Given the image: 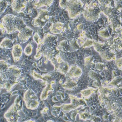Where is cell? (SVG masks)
Listing matches in <instances>:
<instances>
[{"mask_svg": "<svg viewBox=\"0 0 122 122\" xmlns=\"http://www.w3.org/2000/svg\"><path fill=\"white\" fill-rule=\"evenodd\" d=\"M1 31L3 34H11L20 32L26 26L24 20L21 17L11 14L6 15L1 21Z\"/></svg>", "mask_w": 122, "mask_h": 122, "instance_id": "cell-1", "label": "cell"}, {"mask_svg": "<svg viewBox=\"0 0 122 122\" xmlns=\"http://www.w3.org/2000/svg\"><path fill=\"white\" fill-rule=\"evenodd\" d=\"M118 87L109 86H102L98 88V96L100 104L106 109L116 102Z\"/></svg>", "mask_w": 122, "mask_h": 122, "instance_id": "cell-2", "label": "cell"}, {"mask_svg": "<svg viewBox=\"0 0 122 122\" xmlns=\"http://www.w3.org/2000/svg\"><path fill=\"white\" fill-rule=\"evenodd\" d=\"M82 13L86 21L94 22L99 19L102 13L101 6L97 1H91L86 3L83 7Z\"/></svg>", "mask_w": 122, "mask_h": 122, "instance_id": "cell-3", "label": "cell"}, {"mask_svg": "<svg viewBox=\"0 0 122 122\" xmlns=\"http://www.w3.org/2000/svg\"><path fill=\"white\" fill-rule=\"evenodd\" d=\"M69 97L71 103L61 105V112L64 114H67L75 110L80 111L87 106V103L83 98H78L72 94L69 95Z\"/></svg>", "mask_w": 122, "mask_h": 122, "instance_id": "cell-4", "label": "cell"}, {"mask_svg": "<svg viewBox=\"0 0 122 122\" xmlns=\"http://www.w3.org/2000/svg\"><path fill=\"white\" fill-rule=\"evenodd\" d=\"M84 7V3L82 1L79 0H67L65 9L68 12L69 17L71 19H74L80 16L82 13Z\"/></svg>", "mask_w": 122, "mask_h": 122, "instance_id": "cell-5", "label": "cell"}, {"mask_svg": "<svg viewBox=\"0 0 122 122\" xmlns=\"http://www.w3.org/2000/svg\"><path fill=\"white\" fill-rule=\"evenodd\" d=\"M23 101L27 108L30 110L36 109L40 105L38 97L31 89H27L24 93Z\"/></svg>", "mask_w": 122, "mask_h": 122, "instance_id": "cell-6", "label": "cell"}, {"mask_svg": "<svg viewBox=\"0 0 122 122\" xmlns=\"http://www.w3.org/2000/svg\"><path fill=\"white\" fill-rule=\"evenodd\" d=\"M57 36L52 33H47L44 35L43 38L42 40L41 43L37 46L36 50L37 52H41L42 51L47 48H54V46H57Z\"/></svg>", "mask_w": 122, "mask_h": 122, "instance_id": "cell-7", "label": "cell"}, {"mask_svg": "<svg viewBox=\"0 0 122 122\" xmlns=\"http://www.w3.org/2000/svg\"><path fill=\"white\" fill-rule=\"evenodd\" d=\"M50 18L48 10L40 8L38 10L37 16L32 20V24L35 27L42 28L45 26L48 21H50Z\"/></svg>", "mask_w": 122, "mask_h": 122, "instance_id": "cell-8", "label": "cell"}, {"mask_svg": "<svg viewBox=\"0 0 122 122\" xmlns=\"http://www.w3.org/2000/svg\"><path fill=\"white\" fill-rule=\"evenodd\" d=\"M22 70L16 66H10L5 73H1V79H9L13 81H18L21 77Z\"/></svg>", "mask_w": 122, "mask_h": 122, "instance_id": "cell-9", "label": "cell"}, {"mask_svg": "<svg viewBox=\"0 0 122 122\" xmlns=\"http://www.w3.org/2000/svg\"><path fill=\"white\" fill-rule=\"evenodd\" d=\"M51 64L53 66L55 70L60 73L66 75L70 67L67 62L64 61L60 56H56L51 61Z\"/></svg>", "mask_w": 122, "mask_h": 122, "instance_id": "cell-10", "label": "cell"}, {"mask_svg": "<svg viewBox=\"0 0 122 122\" xmlns=\"http://www.w3.org/2000/svg\"><path fill=\"white\" fill-rule=\"evenodd\" d=\"M21 111L15 103H13L7 111L5 113L4 118L9 122H18L20 118L19 112Z\"/></svg>", "mask_w": 122, "mask_h": 122, "instance_id": "cell-11", "label": "cell"}, {"mask_svg": "<svg viewBox=\"0 0 122 122\" xmlns=\"http://www.w3.org/2000/svg\"><path fill=\"white\" fill-rule=\"evenodd\" d=\"M33 33V30L30 27L26 26L18 33V37L20 43H25L32 37Z\"/></svg>", "mask_w": 122, "mask_h": 122, "instance_id": "cell-12", "label": "cell"}, {"mask_svg": "<svg viewBox=\"0 0 122 122\" xmlns=\"http://www.w3.org/2000/svg\"><path fill=\"white\" fill-rule=\"evenodd\" d=\"M83 73L82 68L76 64H72L70 66L66 76L72 79H78L80 78Z\"/></svg>", "mask_w": 122, "mask_h": 122, "instance_id": "cell-13", "label": "cell"}, {"mask_svg": "<svg viewBox=\"0 0 122 122\" xmlns=\"http://www.w3.org/2000/svg\"><path fill=\"white\" fill-rule=\"evenodd\" d=\"M28 1H19V0H13L11 2V7L13 11L18 13L23 12L26 10L27 3Z\"/></svg>", "mask_w": 122, "mask_h": 122, "instance_id": "cell-14", "label": "cell"}, {"mask_svg": "<svg viewBox=\"0 0 122 122\" xmlns=\"http://www.w3.org/2000/svg\"><path fill=\"white\" fill-rule=\"evenodd\" d=\"M109 45L110 47L115 51H119L122 50V32L115 34Z\"/></svg>", "mask_w": 122, "mask_h": 122, "instance_id": "cell-15", "label": "cell"}, {"mask_svg": "<svg viewBox=\"0 0 122 122\" xmlns=\"http://www.w3.org/2000/svg\"><path fill=\"white\" fill-rule=\"evenodd\" d=\"M99 55L101 58L106 61H115L117 59L116 51L111 48L110 46L102 53H99Z\"/></svg>", "mask_w": 122, "mask_h": 122, "instance_id": "cell-16", "label": "cell"}, {"mask_svg": "<svg viewBox=\"0 0 122 122\" xmlns=\"http://www.w3.org/2000/svg\"><path fill=\"white\" fill-rule=\"evenodd\" d=\"M66 27L65 24L61 22H57L52 23L50 28V31L53 35H59L66 31Z\"/></svg>", "mask_w": 122, "mask_h": 122, "instance_id": "cell-17", "label": "cell"}, {"mask_svg": "<svg viewBox=\"0 0 122 122\" xmlns=\"http://www.w3.org/2000/svg\"><path fill=\"white\" fill-rule=\"evenodd\" d=\"M30 74H31V76L33 77L34 79H36V80L42 81L46 84L48 83L51 82L52 81H53L52 76L50 75V74H43V75H41L38 72L33 70L30 72Z\"/></svg>", "mask_w": 122, "mask_h": 122, "instance_id": "cell-18", "label": "cell"}, {"mask_svg": "<svg viewBox=\"0 0 122 122\" xmlns=\"http://www.w3.org/2000/svg\"><path fill=\"white\" fill-rule=\"evenodd\" d=\"M12 50V55L13 61L15 62H17L21 60L23 54L22 47L20 44H15L13 45Z\"/></svg>", "mask_w": 122, "mask_h": 122, "instance_id": "cell-19", "label": "cell"}, {"mask_svg": "<svg viewBox=\"0 0 122 122\" xmlns=\"http://www.w3.org/2000/svg\"><path fill=\"white\" fill-rule=\"evenodd\" d=\"M57 50H55L54 48H47L42 51L41 52L42 53V56H43L45 60V63H46L47 61H51L52 59L57 56Z\"/></svg>", "mask_w": 122, "mask_h": 122, "instance_id": "cell-20", "label": "cell"}, {"mask_svg": "<svg viewBox=\"0 0 122 122\" xmlns=\"http://www.w3.org/2000/svg\"><path fill=\"white\" fill-rule=\"evenodd\" d=\"M55 81H52L51 82L46 84L45 88H44V89L42 90V92L41 93L40 96V99L41 101H45L48 98L49 94L51 92H53L54 91V89L52 85L55 83Z\"/></svg>", "mask_w": 122, "mask_h": 122, "instance_id": "cell-21", "label": "cell"}, {"mask_svg": "<svg viewBox=\"0 0 122 122\" xmlns=\"http://www.w3.org/2000/svg\"><path fill=\"white\" fill-rule=\"evenodd\" d=\"M78 84L77 81H76L74 79L68 78L66 79L64 83L62 84V87L66 90L73 91L77 87Z\"/></svg>", "mask_w": 122, "mask_h": 122, "instance_id": "cell-22", "label": "cell"}, {"mask_svg": "<svg viewBox=\"0 0 122 122\" xmlns=\"http://www.w3.org/2000/svg\"><path fill=\"white\" fill-rule=\"evenodd\" d=\"M93 46L96 52L101 53L104 50H106L107 48H108L110 46V45L109 42L106 43V42L97 41L96 40H94Z\"/></svg>", "mask_w": 122, "mask_h": 122, "instance_id": "cell-23", "label": "cell"}, {"mask_svg": "<svg viewBox=\"0 0 122 122\" xmlns=\"http://www.w3.org/2000/svg\"><path fill=\"white\" fill-rule=\"evenodd\" d=\"M18 83V81H13L9 79H1V88L6 89L8 92H10L13 86Z\"/></svg>", "mask_w": 122, "mask_h": 122, "instance_id": "cell-24", "label": "cell"}, {"mask_svg": "<svg viewBox=\"0 0 122 122\" xmlns=\"http://www.w3.org/2000/svg\"><path fill=\"white\" fill-rule=\"evenodd\" d=\"M110 29H111L109 26L101 28L98 30V34L100 37H101L102 39L104 40H109L112 37L111 33L110 31Z\"/></svg>", "mask_w": 122, "mask_h": 122, "instance_id": "cell-25", "label": "cell"}, {"mask_svg": "<svg viewBox=\"0 0 122 122\" xmlns=\"http://www.w3.org/2000/svg\"><path fill=\"white\" fill-rule=\"evenodd\" d=\"M56 50L58 51H62L63 52H70V47L69 43H68V41L63 40L61 41L56 46Z\"/></svg>", "mask_w": 122, "mask_h": 122, "instance_id": "cell-26", "label": "cell"}, {"mask_svg": "<svg viewBox=\"0 0 122 122\" xmlns=\"http://www.w3.org/2000/svg\"><path fill=\"white\" fill-rule=\"evenodd\" d=\"M53 1H48V0H38L35 2V3H33V6L36 9H40L43 6L48 7L53 4Z\"/></svg>", "mask_w": 122, "mask_h": 122, "instance_id": "cell-27", "label": "cell"}, {"mask_svg": "<svg viewBox=\"0 0 122 122\" xmlns=\"http://www.w3.org/2000/svg\"><path fill=\"white\" fill-rule=\"evenodd\" d=\"M97 91V88L93 87H88L81 91V94L82 95V98L84 99H88L91 97L92 95Z\"/></svg>", "mask_w": 122, "mask_h": 122, "instance_id": "cell-28", "label": "cell"}, {"mask_svg": "<svg viewBox=\"0 0 122 122\" xmlns=\"http://www.w3.org/2000/svg\"><path fill=\"white\" fill-rule=\"evenodd\" d=\"M82 109L79 111L78 113L79 119L83 121H87L91 120L92 116L91 112L87 111V110H84V111H82Z\"/></svg>", "mask_w": 122, "mask_h": 122, "instance_id": "cell-29", "label": "cell"}, {"mask_svg": "<svg viewBox=\"0 0 122 122\" xmlns=\"http://www.w3.org/2000/svg\"><path fill=\"white\" fill-rule=\"evenodd\" d=\"M13 46V41L8 38H5L1 42L0 47L3 49H10Z\"/></svg>", "mask_w": 122, "mask_h": 122, "instance_id": "cell-30", "label": "cell"}, {"mask_svg": "<svg viewBox=\"0 0 122 122\" xmlns=\"http://www.w3.org/2000/svg\"><path fill=\"white\" fill-rule=\"evenodd\" d=\"M69 47H70L71 52L76 51L79 50V48H80L77 39H72V40H69Z\"/></svg>", "mask_w": 122, "mask_h": 122, "instance_id": "cell-31", "label": "cell"}, {"mask_svg": "<svg viewBox=\"0 0 122 122\" xmlns=\"http://www.w3.org/2000/svg\"><path fill=\"white\" fill-rule=\"evenodd\" d=\"M122 83V78L121 77H119V76H117V77H114L112 80L111 82L107 83L108 86H112V87H118L117 86L119 85V84H121ZM119 88V87H118Z\"/></svg>", "mask_w": 122, "mask_h": 122, "instance_id": "cell-32", "label": "cell"}, {"mask_svg": "<svg viewBox=\"0 0 122 122\" xmlns=\"http://www.w3.org/2000/svg\"><path fill=\"white\" fill-rule=\"evenodd\" d=\"M33 46L31 43H28V45H27L24 50V51H23L25 55L27 56H30L32 54V52H33Z\"/></svg>", "mask_w": 122, "mask_h": 122, "instance_id": "cell-33", "label": "cell"}, {"mask_svg": "<svg viewBox=\"0 0 122 122\" xmlns=\"http://www.w3.org/2000/svg\"><path fill=\"white\" fill-rule=\"evenodd\" d=\"M61 112V106L55 105V106H53L51 108V113L54 116L58 117L59 115H60Z\"/></svg>", "mask_w": 122, "mask_h": 122, "instance_id": "cell-34", "label": "cell"}, {"mask_svg": "<svg viewBox=\"0 0 122 122\" xmlns=\"http://www.w3.org/2000/svg\"><path fill=\"white\" fill-rule=\"evenodd\" d=\"M0 63H1V66H0V67H1V73H5L7 70L10 66L8 65V63L4 60H1Z\"/></svg>", "mask_w": 122, "mask_h": 122, "instance_id": "cell-35", "label": "cell"}, {"mask_svg": "<svg viewBox=\"0 0 122 122\" xmlns=\"http://www.w3.org/2000/svg\"><path fill=\"white\" fill-rule=\"evenodd\" d=\"M93 41H94V40H92V39L89 38L88 37L85 40V41H84L83 45L82 46V47L83 48H90V47L93 46Z\"/></svg>", "mask_w": 122, "mask_h": 122, "instance_id": "cell-36", "label": "cell"}, {"mask_svg": "<svg viewBox=\"0 0 122 122\" xmlns=\"http://www.w3.org/2000/svg\"><path fill=\"white\" fill-rule=\"evenodd\" d=\"M84 65L86 66H92L94 64V57L92 56H89L86 57L84 59Z\"/></svg>", "mask_w": 122, "mask_h": 122, "instance_id": "cell-37", "label": "cell"}, {"mask_svg": "<svg viewBox=\"0 0 122 122\" xmlns=\"http://www.w3.org/2000/svg\"><path fill=\"white\" fill-rule=\"evenodd\" d=\"M64 98V93L63 92H58L57 93L56 96H54L53 98H52V101L54 102H58L60 100H62Z\"/></svg>", "mask_w": 122, "mask_h": 122, "instance_id": "cell-38", "label": "cell"}, {"mask_svg": "<svg viewBox=\"0 0 122 122\" xmlns=\"http://www.w3.org/2000/svg\"><path fill=\"white\" fill-rule=\"evenodd\" d=\"M88 75L91 79H93V80H97V79H99V75L97 73L95 72L94 71H90L88 73Z\"/></svg>", "mask_w": 122, "mask_h": 122, "instance_id": "cell-39", "label": "cell"}, {"mask_svg": "<svg viewBox=\"0 0 122 122\" xmlns=\"http://www.w3.org/2000/svg\"><path fill=\"white\" fill-rule=\"evenodd\" d=\"M33 40L34 41L36 42V43L37 44V46H39L41 43L42 42V39L41 38V37L39 35L38 33H35L33 36Z\"/></svg>", "mask_w": 122, "mask_h": 122, "instance_id": "cell-40", "label": "cell"}, {"mask_svg": "<svg viewBox=\"0 0 122 122\" xmlns=\"http://www.w3.org/2000/svg\"><path fill=\"white\" fill-rule=\"evenodd\" d=\"M105 68V64L101 62H97L96 63V64H95V69H96L97 71H99V72H101V71H103Z\"/></svg>", "mask_w": 122, "mask_h": 122, "instance_id": "cell-41", "label": "cell"}, {"mask_svg": "<svg viewBox=\"0 0 122 122\" xmlns=\"http://www.w3.org/2000/svg\"><path fill=\"white\" fill-rule=\"evenodd\" d=\"M8 6V3L7 2V1L1 0V15L4 12L5 10L6 9Z\"/></svg>", "mask_w": 122, "mask_h": 122, "instance_id": "cell-42", "label": "cell"}, {"mask_svg": "<svg viewBox=\"0 0 122 122\" xmlns=\"http://www.w3.org/2000/svg\"><path fill=\"white\" fill-rule=\"evenodd\" d=\"M122 57H120L119 58L116 59L115 60V64L117 67V68L119 70H122Z\"/></svg>", "mask_w": 122, "mask_h": 122, "instance_id": "cell-43", "label": "cell"}, {"mask_svg": "<svg viewBox=\"0 0 122 122\" xmlns=\"http://www.w3.org/2000/svg\"><path fill=\"white\" fill-rule=\"evenodd\" d=\"M93 86L94 87H96V88L98 89L100 87H101L102 86V83L99 79H97V80H94V82L93 83Z\"/></svg>", "mask_w": 122, "mask_h": 122, "instance_id": "cell-44", "label": "cell"}, {"mask_svg": "<svg viewBox=\"0 0 122 122\" xmlns=\"http://www.w3.org/2000/svg\"><path fill=\"white\" fill-rule=\"evenodd\" d=\"M66 4H67V1L62 0V1H59V5H60V7L62 9H65Z\"/></svg>", "mask_w": 122, "mask_h": 122, "instance_id": "cell-45", "label": "cell"}, {"mask_svg": "<svg viewBox=\"0 0 122 122\" xmlns=\"http://www.w3.org/2000/svg\"><path fill=\"white\" fill-rule=\"evenodd\" d=\"M83 27H84V25L82 23H79V24L77 26V28L79 31H82L83 30Z\"/></svg>", "mask_w": 122, "mask_h": 122, "instance_id": "cell-46", "label": "cell"}, {"mask_svg": "<svg viewBox=\"0 0 122 122\" xmlns=\"http://www.w3.org/2000/svg\"><path fill=\"white\" fill-rule=\"evenodd\" d=\"M48 111H49V108L48 107H45L43 109V110L41 111V113L42 114H46L48 112Z\"/></svg>", "mask_w": 122, "mask_h": 122, "instance_id": "cell-47", "label": "cell"}, {"mask_svg": "<svg viewBox=\"0 0 122 122\" xmlns=\"http://www.w3.org/2000/svg\"><path fill=\"white\" fill-rule=\"evenodd\" d=\"M26 122H35V121H32V120H28V121H26Z\"/></svg>", "mask_w": 122, "mask_h": 122, "instance_id": "cell-48", "label": "cell"}]
</instances>
